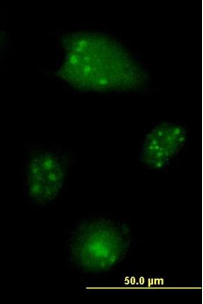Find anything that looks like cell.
I'll return each mask as SVG.
<instances>
[{
	"label": "cell",
	"instance_id": "obj_1",
	"mask_svg": "<svg viewBox=\"0 0 203 304\" xmlns=\"http://www.w3.org/2000/svg\"><path fill=\"white\" fill-rule=\"evenodd\" d=\"M104 36L75 33L64 39L66 52L60 75L71 85L83 90H103L113 88L116 76L133 72L126 54L122 53ZM131 75V74H130Z\"/></svg>",
	"mask_w": 203,
	"mask_h": 304
},
{
	"label": "cell",
	"instance_id": "obj_2",
	"mask_svg": "<svg viewBox=\"0 0 203 304\" xmlns=\"http://www.w3.org/2000/svg\"><path fill=\"white\" fill-rule=\"evenodd\" d=\"M186 131L178 124L155 126L144 139L140 157L151 169H163L184 144Z\"/></svg>",
	"mask_w": 203,
	"mask_h": 304
}]
</instances>
